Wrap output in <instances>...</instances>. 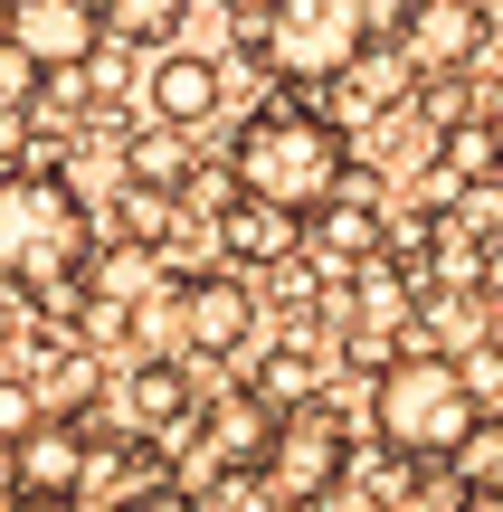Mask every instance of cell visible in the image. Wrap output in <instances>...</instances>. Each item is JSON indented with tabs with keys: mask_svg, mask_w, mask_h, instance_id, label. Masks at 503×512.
Masks as SVG:
<instances>
[{
	"mask_svg": "<svg viewBox=\"0 0 503 512\" xmlns=\"http://www.w3.org/2000/svg\"><path fill=\"white\" fill-rule=\"evenodd\" d=\"M295 238H304V219L276 209V200H247V190H238V200L219 209V256H228V266H285Z\"/></svg>",
	"mask_w": 503,
	"mask_h": 512,
	"instance_id": "11",
	"label": "cell"
},
{
	"mask_svg": "<svg viewBox=\"0 0 503 512\" xmlns=\"http://www.w3.org/2000/svg\"><path fill=\"white\" fill-rule=\"evenodd\" d=\"M181 219H190V200H171V190H133V181L114 190V228H124L133 247H152V256L181 238Z\"/></svg>",
	"mask_w": 503,
	"mask_h": 512,
	"instance_id": "16",
	"label": "cell"
},
{
	"mask_svg": "<svg viewBox=\"0 0 503 512\" xmlns=\"http://www.w3.org/2000/svg\"><path fill=\"white\" fill-rule=\"evenodd\" d=\"M247 389H257V399L276 408V418H295V408H314V399H323V351H314V342H285V351H266Z\"/></svg>",
	"mask_w": 503,
	"mask_h": 512,
	"instance_id": "15",
	"label": "cell"
},
{
	"mask_svg": "<svg viewBox=\"0 0 503 512\" xmlns=\"http://www.w3.org/2000/svg\"><path fill=\"white\" fill-rule=\"evenodd\" d=\"M124 181L133 190H200V162H190V133H171V124H152V133H133L124 143Z\"/></svg>",
	"mask_w": 503,
	"mask_h": 512,
	"instance_id": "13",
	"label": "cell"
},
{
	"mask_svg": "<svg viewBox=\"0 0 503 512\" xmlns=\"http://www.w3.org/2000/svg\"><path fill=\"white\" fill-rule=\"evenodd\" d=\"M485 351H503V304H494V332H485Z\"/></svg>",
	"mask_w": 503,
	"mask_h": 512,
	"instance_id": "27",
	"label": "cell"
},
{
	"mask_svg": "<svg viewBox=\"0 0 503 512\" xmlns=\"http://www.w3.org/2000/svg\"><path fill=\"white\" fill-rule=\"evenodd\" d=\"M38 86H48V76H38L29 57H19L10 38H0V114H29V105H38Z\"/></svg>",
	"mask_w": 503,
	"mask_h": 512,
	"instance_id": "21",
	"label": "cell"
},
{
	"mask_svg": "<svg viewBox=\"0 0 503 512\" xmlns=\"http://www.w3.org/2000/svg\"><path fill=\"white\" fill-rule=\"evenodd\" d=\"M380 48L371 0H266L257 10V57L285 86H333Z\"/></svg>",
	"mask_w": 503,
	"mask_h": 512,
	"instance_id": "4",
	"label": "cell"
},
{
	"mask_svg": "<svg viewBox=\"0 0 503 512\" xmlns=\"http://www.w3.org/2000/svg\"><path fill=\"white\" fill-rule=\"evenodd\" d=\"M456 475H466V494H503V418L475 427V446L456 456Z\"/></svg>",
	"mask_w": 503,
	"mask_h": 512,
	"instance_id": "19",
	"label": "cell"
},
{
	"mask_svg": "<svg viewBox=\"0 0 503 512\" xmlns=\"http://www.w3.org/2000/svg\"><path fill=\"white\" fill-rule=\"evenodd\" d=\"M475 427H485V399H475L466 361H447V351H399L371 380V437L399 465H456Z\"/></svg>",
	"mask_w": 503,
	"mask_h": 512,
	"instance_id": "2",
	"label": "cell"
},
{
	"mask_svg": "<svg viewBox=\"0 0 503 512\" xmlns=\"http://www.w3.org/2000/svg\"><path fill=\"white\" fill-rule=\"evenodd\" d=\"M86 266H95V238L67 171H0V285L57 304V285H86Z\"/></svg>",
	"mask_w": 503,
	"mask_h": 512,
	"instance_id": "3",
	"label": "cell"
},
{
	"mask_svg": "<svg viewBox=\"0 0 503 512\" xmlns=\"http://www.w3.org/2000/svg\"><path fill=\"white\" fill-rule=\"evenodd\" d=\"M124 332H133L124 304H95V294L76 304V342H86V351H124Z\"/></svg>",
	"mask_w": 503,
	"mask_h": 512,
	"instance_id": "20",
	"label": "cell"
},
{
	"mask_svg": "<svg viewBox=\"0 0 503 512\" xmlns=\"http://www.w3.org/2000/svg\"><path fill=\"white\" fill-rule=\"evenodd\" d=\"M456 512H503V494H466V503H456Z\"/></svg>",
	"mask_w": 503,
	"mask_h": 512,
	"instance_id": "25",
	"label": "cell"
},
{
	"mask_svg": "<svg viewBox=\"0 0 503 512\" xmlns=\"http://www.w3.org/2000/svg\"><path fill=\"white\" fill-rule=\"evenodd\" d=\"M19 512H86V503H19Z\"/></svg>",
	"mask_w": 503,
	"mask_h": 512,
	"instance_id": "26",
	"label": "cell"
},
{
	"mask_svg": "<svg viewBox=\"0 0 503 512\" xmlns=\"http://www.w3.org/2000/svg\"><path fill=\"white\" fill-rule=\"evenodd\" d=\"M181 332H190V351H200V361H238L247 332H257V304H247V285H238L228 266L181 275Z\"/></svg>",
	"mask_w": 503,
	"mask_h": 512,
	"instance_id": "7",
	"label": "cell"
},
{
	"mask_svg": "<svg viewBox=\"0 0 503 512\" xmlns=\"http://www.w3.org/2000/svg\"><path fill=\"white\" fill-rule=\"evenodd\" d=\"M152 285H162V256L133 247V238L95 247V266H86V294H95V304H124V313H143V304H152Z\"/></svg>",
	"mask_w": 503,
	"mask_h": 512,
	"instance_id": "14",
	"label": "cell"
},
{
	"mask_svg": "<svg viewBox=\"0 0 503 512\" xmlns=\"http://www.w3.org/2000/svg\"><path fill=\"white\" fill-rule=\"evenodd\" d=\"M0 171H29V114H0Z\"/></svg>",
	"mask_w": 503,
	"mask_h": 512,
	"instance_id": "23",
	"label": "cell"
},
{
	"mask_svg": "<svg viewBox=\"0 0 503 512\" xmlns=\"http://www.w3.org/2000/svg\"><path fill=\"white\" fill-rule=\"evenodd\" d=\"M29 503V475H19V446H0V512Z\"/></svg>",
	"mask_w": 503,
	"mask_h": 512,
	"instance_id": "24",
	"label": "cell"
},
{
	"mask_svg": "<svg viewBox=\"0 0 503 512\" xmlns=\"http://www.w3.org/2000/svg\"><path fill=\"white\" fill-rule=\"evenodd\" d=\"M209 114H219V57H190V48H171L162 67H152V124H171V133H200Z\"/></svg>",
	"mask_w": 503,
	"mask_h": 512,
	"instance_id": "12",
	"label": "cell"
},
{
	"mask_svg": "<svg viewBox=\"0 0 503 512\" xmlns=\"http://www.w3.org/2000/svg\"><path fill=\"white\" fill-rule=\"evenodd\" d=\"M276 437H285V418L257 399V389H238V399H219L200 418V446L228 465V475H266V465H276Z\"/></svg>",
	"mask_w": 503,
	"mask_h": 512,
	"instance_id": "9",
	"label": "cell"
},
{
	"mask_svg": "<svg viewBox=\"0 0 503 512\" xmlns=\"http://www.w3.org/2000/svg\"><path fill=\"white\" fill-rule=\"evenodd\" d=\"M475 48H485V10H475V0H418L409 29H399V57H409L418 76H466Z\"/></svg>",
	"mask_w": 503,
	"mask_h": 512,
	"instance_id": "8",
	"label": "cell"
},
{
	"mask_svg": "<svg viewBox=\"0 0 503 512\" xmlns=\"http://www.w3.org/2000/svg\"><path fill=\"white\" fill-rule=\"evenodd\" d=\"M371 171L361 181H342L333 200L314 209V256H333V266H380V200H371Z\"/></svg>",
	"mask_w": 503,
	"mask_h": 512,
	"instance_id": "10",
	"label": "cell"
},
{
	"mask_svg": "<svg viewBox=\"0 0 503 512\" xmlns=\"http://www.w3.org/2000/svg\"><path fill=\"white\" fill-rule=\"evenodd\" d=\"M342 465H352L342 408H333V399H314V408H295V418H285V437H276V465H266V494H276L285 512H295V503H323V494L342 484Z\"/></svg>",
	"mask_w": 503,
	"mask_h": 512,
	"instance_id": "5",
	"label": "cell"
},
{
	"mask_svg": "<svg viewBox=\"0 0 503 512\" xmlns=\"http://www.w3.org/2000/svg\"><path fill=\"white\" fill-rule=\"evenodd\" d=\"M228 181H238L247 200H276V209H295V219H314V209L352 181V143H342L333 114L285 105V95H276V105H257L238 124V143H228Z\"/></svg>",
	"mask_w": 503,
	"mask_h": 512,
	"instance_id": "1",
	"label": "cell"
},
{
	"mask_svg": "<svg viewBox=\"0 0 503 512\" xmlns=\"http://www.w3.org/2000/svg\"><path fill=\"white\" fill-rule=\"evenodd\" d=\"M105 10V38H181V19H190V0H95Z\"/></svg>",
	"mask_w": 503,
	"mask_h": 512,
	"instance_id": "17",
	"label": "cell"
},
{
	"mask_svg": "<svg viewBox=\"0 0 503 512\" xmlns=\"http://www.w3.org/2000/svg\"><path fill=\"white\" fill-rule=\"evenodd\" d=\"M38 427H48V399H38V380L0 370V446H29Z\"/></svg>",
	"mask_w": 503,
	"mask_h": 512,
	"instance_id": "18",
	"label": "cell"
},
{
	"mask_svg": "<svg viewBox=\"0 0 503 512\" xmlns=\"http://www.w3.org/2000/svg\"><path fill=\"white\" fill-rule=\"evenodd\" d=\"M200 512H285V503L266 494V484H219V494H209Z\"/></svg>",
	"mask_w": 503,
	"mask_h": 512,
	"instance_id": "22",
	"label": "cell"
},
{
	"mask_svg": "<svg viewBox=\"0 0 503 512\" xmlns=\"http://www.w3.org/2000/svg\"><path fill=\"white\" fill-rule=\"evenodd\" d=\"M0 38H10L38 76H67V67H95L105 10H95V0H10V10H0Z\"/></svg>",
	"mask_w": 503,
	"mask_h": 512,
	"instance_id": "6",
	"label": "cell"
}]
</instances>
